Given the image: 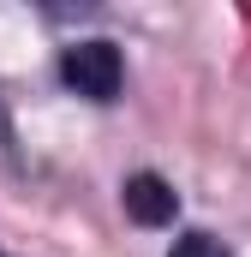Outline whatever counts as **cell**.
<instances>
[{
	"mask_svg": "<svg viewBox=\"0 0 251 257\" xmlns=\"http://www.w3.org/2000/svg\"><path fill=\"white\" fill-rule=\"evenodd\" d=\"M174 257H227V251H221V245H215L209 233H186V239L174 245Z\"/></svg>",
	"mask_w": 251,
	"mask_h": 257,
	"instance_id": "obj_3",
	"label": "cell"
},
{
	"mask_svg": "<svg viewBox=\"0 0 251 257\" xmlns=\"http://www.w3.org/2000/svg\"><path fill=\"white\" fill-rule=\"evenodd\" d=\"M0 150H6V114H0Z\"/></svg>",
	"mask_w": 251,
	"mask_h": 257,
	"instance_id": "obj_4",
	"label": "cell"
},
{
	"mask_svg": "<svg viewBox=\"0 0 251 257\" xmlns=\"http://www.w3.org/2000/svg\"><path fill=\"white\" fill-rule=\"evenodd\" d=\"M120 48L114 42H72L60 54V78L78 90V96H90V102H108V96H120Z\"/></svg>",
	"mask_w": 251,
	"mask_h": 257,
	"instance_id": "obj_1",
	"label": "cell"
},
{
	"mask_svg": "<svg viewBox=\"0 0 251 257\" xmlns=\"http://www.w3.org/2000/svg\"><path fill=\"white\" fill-rule=\"evenodd\" d=\"M126 215L138 227H168L180 215V192L162 180V174H132L126 180Z\"/></svg>",
	"mask_w": 251,
	"mask_h": 257,
	"instance_id": "obj_2",
	"label": "cell"
}]
</instances>
